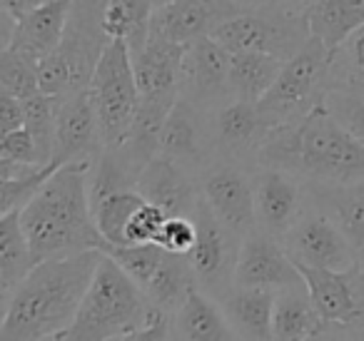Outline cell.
Returning <instances> with one entry per match:
<instances>
[{
	"label": "cell",
	"instance_id": "b9f144b4",
	"mask_svg": "<svg viewBox=\"0 0 364 341\" xmlns=\"http://www.w3.org/2000/svg\"><path fill=\"white\" fill-rule=\"evenodd\" d=\"M26 125V107L23 100L16 95H8V92H0V130L3 135L13 132L18 127Z\"/></svg>",
	"mask_w": 364,
	"mask_h": 341
},
{
	"label": "cell",
	"instance_id": "4dcf8cb0",
	"mask_svg": "<svg viewBox=\"0 0 364 341\" xmlns=\"http://www.w3.org/2000/svg\"><path fill=\"white\" fill-rule=\"evenodd\" d=\"M145 197L135 187H122L110 195L100 197L92 205V217H95V227L102 237V247L105 244H127V222L130 217L145 205Z\"/></svg>",
	"mask_w": 364,
	"mask_h": 341
},
{
	"label": "cell",
	"instance_id": "1f68e13d",
	"mask_svg": "<svg viewBox=\"0 0 364 341\" xmlns=\"http://www.w3.org/2000/svg\"><path fill=\"white\" fill-rule=\"evenodd\" d=\"M195 284H198V276H195L193 266H190L188 254H172V251H167L157 274L145 286V294L150 296L152 304L177 311V306L185 301L188 291Z\"/></svg>",
	"mask_w": 364,
	"mask_h": 341
},
{
	"label": "cell",
	"instance_id": "cb8c5ba5",
	"mask_svg": "<svg viewBox=\"0 0 364 341\" xmlns=\"http://www.w3.org/2000/svg\"><path fill=\"white\" fill-rule=\"evenodd\" d=\"M175 339L228 341L237 339V334L230 326L220 301H215L210 291L195 284L175 311Z\"/></svg>",
	"mask_w": 364,
	"mask_h": 341
},
{
	"label": "cell",
	"instance_id": "e0dca14e",
	"mask_svg": "<svg viewBox=\"0 0 364 341\" xmlns=\"http://www.w3.org/2000/svg\"><path fill=\"white\" fill-rule=\"evenodd\" d=\"M292 172L264 167L255 182L257 195V227L279 237L302 217L304 212V187Z\"/></svg>",
	"mask_w": 364,
	"mask_h": 341
},
{
	"label": "cell",
	"instance_id": "ffe728a7",
	"mask_svg": "<svg viewBox=\"0 0 364 341\" xmlns=\"http://www.w3.org/2000/svg\"><path fill=\"white\" fill-rule=\"evenodd\" d=\"M135 190H140L147 202L162 207L167 215H193L200 200L188 167L165 155H157L147 162L137 177Z\"/></svg>",
	"mask_w": 364,
	"mask_h": 341
},
{
	"label": "cell",
	"instance_id": "6da1fadb",
	"mask_svg": "<svg viewBox=\"0 0 364 341\" xmlns=\"http://www.w3.org/2000/svg\"><path fill=\"white\" fill-rule=\"evenodd\" d=\"M100 259L102 249H82L38 261L3 306L0 339H63L80 311Z\"/></svg>",
	"mask_w": 364,
	"mask_h": 341
},
{
	"label": "cell",
	"instance_id": "277c9868",
	"mask_svg": "<svg viewBox=\"0 0 364 341\" xmlns=\"http://www.w3.org/2000/svg\"><path fill=\"white\" fill-rule=\"evenodd\" d=\"M147 309H150V296L145 294V289L107 251H102L80 311L63 339H135Z\"/></svg>",
	"mask_w": 364,
	"mask_h": 341
},
{
	"label": "cell",
	"instance_id": "d590c367",
	"mask_svg": "<svg viewBox=\"0 0 364 341\" xmlns=\"http://www.w3.org/2000/svg\"><path fill=\"white\" fill-rule=\"evenodd\" d=\"M41 70L38 63L23 58L13 48H3L0 50V92L16 95L21 100L41 92Z\"/></svg>",
	"mask_w": 364,
	"mask_h": 341
},
{
	"label": "cell",
	"instance_id": "5b68a950",
	"mask_svg": "<svg viewBox=\"0 0 364 341\" xmlns=\"http://www.w3.org/2000/svg\"><path fill=\"white\" fill-rule=\"evenodd\" d=\"M102 11L105 0H73L60 45L38 65L43 92L68 97L90 87L97 60L110 45V38L102 28Z\"/></svg>",
	"mask_w": 364,
	"mask_h": 341
},
{
	"label": "cell",
	"instance_id": "7c38bea8",
	"mask_svg": "<svg viewBox=\"0 0 364 341\" xmlns=\"http://www.w3.org/2000/svg\"><path fill=\"white\" fill-rule=\"evenodd\" d=\"M304 286L319 316L329 324H357L364 321V266L347 271L299 266Z\"/></svg>",
	"mask_w": 364,
	"mask_h": 341
},
{
	"label": "cell",
	"instance_id": "7a4b0ae2",
	"mask_svg": "<svg viewBox=\"0 0 364 341\" xmlns=\"http://www.w3.org/2000/svg\"><path fill=\"white\" fill-rule=\"evenodd\" d=\"M255 157L259 165L292 172L314 185L364 182V145L334 120L327 105L292 125L272 127Z\"/></svg>",
	"mask_w": 364,
	"mask_h": 341
},
{
	"label": "cell",
	"instance_id": "83f0119b",
	"mask_svg": "<svg viewBox=\"0 0 364 341\" xmlns=\"http://www.w3.org/2000/svg\"><path fill=\"white\" fill-rule=\"evenodd\" d=\"M312 195L319 200L322 212H327L347 234L359 256V264L364 266V182L317 185Z\"/></svg>",
	"mask_w": 364,
	"mask_h": 341
},
{
	"label": "cell",
	"instance_id": "60d3db41",
	"mask_svg": "<svg viewBox=\"0 0 364 341\" xmlns=\"http://www.w3.org/2000/svg\"><path fill=\"white\" fill-rule=\"evenodd\" d=\"M167 212L162 207L152 205V202H145L135 215L127 222V244H145V242H155L157 234H160L162 224L167 220Z\"/></svg>",
	"mask_w": 364,
	"mask_h": 341
},
{
	"label": "cell",
	"instance_id": "836d02e7",
	"mask_svg": "<svg viewBox=\"0 0 364 341\" xmlns=\"http://www.w3.org/2000/svg\"><path fill=\"white\" fill-rule=\"evenodd\" d=\"M332 87L364 95V26L357 28L332 55Z\"/></svg>",
	"mask_w": 364,
	"mask_h": 341
},
{
	"label": "cell",
	"instance_id": "f546056e",
	"mask_svg": "<svg viewBox=\"0 0 364 341\" xmlns=\"http://www.w3.org/2000/svg\"><path fill=\"white\" fill-rule=\"evenodd\" d=\"M152 0H105L102 28L110 40H125L130 55L140 53L150 38Z\"/></svg>",
	"mask_w": 364,
	"mask_h": 341
},
{
	"label": "cell",
	"instance_id": "e575fe53",
	"mask_svg": "<svg viewBox=\"0 0 364 341\" xmlns=\"http://www.w3.org/2000/svg\"><path fill=\"white\" fill-rule=\"evenodd\" d=\"M102 251L112 256L137 284L145 289L157 274L160 264L165 261L167 249H162L157 242H145V244H105Z\"/></svg>",
	"mask_w": 364,
	"mask_h": 341
},
{
	"label": "cell",
	"instance_id": "4fadbf2b",
	"mask_svg": "<svg viewBox=\"0 0 364 341\" xmlns=\"http://www.w3.org/2000/svg\"><path fill=\"white\" fill-rule=\"evenodd\" d=\"M240 8H245L240 0H167L152 8L150 36L190 45L198 38L213 36L215 28Z\"/></svg>",
	"mask_w": 364,
	"mask_h": 341
},
{
	"label": "cell",
	"instance_id": "9c48e42d",
	"mask_svg": "<svg viewBox=\"0 0 364 341\" xmlns=\"http://www.w3.org/2000/svg\"><path fill=\"white\" fill-rule=\"evenodd\" d=\"M279 242L297 266L347 271L359 264L352 242L322 210L302 212V217L279 237Z\"/></svg>",
	"mask_w": 364,
	"mask_h": 341
},
{
	"label": "cell",
	"instance_id": "ab89813d",
	"mask_svg": "<svg viewBox=\"0 0 364 341\" xmlns=\"http://www.w3.org/2000/svg\"><path fill=\"white\" fill-rule=\"evenodd\" d=\"M195 239H198V224L193 215H170L155 242L172 254H190Z\"/></svg>",
	"mask_w": 364,
	"mask_h": 341
},
{
	"label": "cell",
	"instance_id": "603a6c76",
	"mask_svg": "<svg viewBox=\"0 0 364 341\" xmlns=\"http://www.w3.org/2000/svg\"><path fill=\"white\" fill-rule=\"evenodd\" d=\"M272 127L262 120L257 102L228 100L215 115L213 142L228 155L257 152Z\"/></svg>",
	"mask_w": 364,
	"mask_h": 341
},
{
	"label": "cell",
	"instance_id": "3957f363",
	"mask_svg": "<svg viewBox=\"0 0 364 341\" xmlns=\"http://www.w3.org/2000/svg\"><path fill=\"white\" fill-rule=\"evenodd\" d=\"M90 162L60 165L21 210V224L36 261L102 249L90 207Z\"/></svg>",
	"mask_w": 364,
	"mask_h": 341
},
{
	"label": "cell",
	"instance_id": "8fae6325",
	"mask_svg": "<svg viewBox=\"0 0 364 341\" xmlns=\"http://www.w3.org/2000/svg\"><path fill=\"white\" fill-rule=\"evenodd\" d=\"M105 152L100 117L90 90H77L68 97H58V132L53 165L90 162L95 165Z\"/></svg>",
	"mask_w": 364,
	"mask_h": 341
},
{
	"label": "cell",
	"instance_id": "52a82bcc",
	"mask_svg": "<svg viewBox=\"0 0 364 341\" xmlns=\"http://www.w3.org/2000/svg\"><path fill=\"white\" fill-rule=\"evenodd\" d=\"M213 38L230 53L259 50L289 60L312 38L304 18V3L292 6H245L225 18Z\"/></svg>",
	"mask_w": 364,
	"mask_h": 341
},
{
	"label": "cell",
	"instance_id": "8d00e7d4",
	"mask_svg": "<svg viewBox=\"0 0 364 341\" xmlns=\"http://www.w3.org/2000/svg\"><path fill=\"white\" fill-rule=\"evenodd\" d=\"M58 170V165H43V167H31L26 172L18 175L0 177V215L6 212H21L33 197L38 195L46 180Z\"/></svg>",
	"mask_w": 364,
	"mask_h": 341
},
{
	"label": "cell",
	"instance_id": "74e56055",
	"mask_svg": "<svg viewBox=\"0 0 364 341\" xmlns=\"http://www.w3.org/2000/svg\"><path fill=\"white\" fill-rule=\"evenodd\" d=\"M324 105L334 115V120L364 145V95L332 87L324 97Z\"/></svg>",
	"mask_w": 364,
	"mask_h": 341
},
{
	"label": "cell",
	"instance_id": "30bf717a",
	"mask_svg": "<svg viewBox=\"0 0 364 341\" xmlns=\"http://www.w3.org/2000/svg\"><path fill=\"white\" fill-rule=\"evenodd\" d=\"M193 220L198 224V239L188 261L198 276V284L220 299L230 289V281L235 284V266L240 256V244L235 242L237 234L215 217L205 200H198Z\"/></svg>",
	"mask_w": 364,
	"mask_h": 341
},
{
	"label": "cell",
	"instance_id": "f1b7e54d",
	"mask_svg": "<svg viewBox=\"0 0 364 341\" xmlns=\"http://www.w3.org/2000/svg\"><path fill=\"white\" fill-rule=\"evenodd\" d=\"M36 264L38 261L33 256L31 242L21 224V212L16 210L0 215V296H3V306L8 304L13 291L31 274Z\"/></svg>",
	"mask_w": 364,
	"mask_h": 341
},
{
	"label": "cell",
	"instance_id": "44dd1931",
	"mask_svg": "<svg viewBox=\"0 0 364 341\" xmlns=\"http://www.w3.org/2000/svg\"><path fill=\"white\" fill-rule=\"evenodd\" d=\"M274 299H277V289L235 284L218 301L223 306L232 331L240 339L267 341L274 339V329H272Z\"/></svg>",
	"mask_w": 364,
	"mask_h": 341
},
{
	"label": "cell",
	"instance_id": "484cf974",
	"mask_svg": "<svg viewBox=\"0 0 364 341\" xmlns=\"http://www.w3.org/2000/svg\"><path fill=\"white\" fill-rule=\"evenodd\" d=\"M274 339L294 341V339H322L324 319L319 316L317 306L312 304L307 286L294 284L277 289L272 316Z\"/></svg>",
	"mask_w": 364,
	"mask_h": 341
},
{
	"label": "cell",
	"instance_id": "7bdbcfd3",
	"mask_svg": "<svg viewBox=\"0 0 364 341\" xmlns=\"http://www.w3.org/2000/svg\"><path fill=\"white\" fill-rule=\"evenodd\" d=\"M43 3H46V0H0V13H8L11 18L21 21L23 16L36 11V8L43 6Z\"/></svg>",
	"mask_w": 364,
	"mask_h": 341
},
{
	"label": "cell",
	"instance_id": "5bb4252c",
	"mask_svg": "<svg viewBox=\"0 0 364 341\" xmlns=\"http://www.w3.org/2000/svg\"><path fill=\"white\" fill-rule=\"evenodd\" d=\"M203 200L237 237H247L257 229V195L252 180L240 167L215 165L205 172Z\"/></svg>",
	"mask_w": 364,
	"mask_h": 341
},
{
	"label": "cell",
	"instance_id": "f6af8a7d",
	"mask_svg": "<svg viewBox=\"0 0 364 341\" xmlns=\"http://www.w3.org/2000/svg\"><path fill=\"white\" fill-rule=\"evenodd\" d=\"M162 3H167V0H152V6H162Z\"/></svg>",
	"mask_w": 364,
	"mask_h": 341
},
{
	"label": "cell",
	"instance_id": "d6986e66",
	"mask_svg": "<svg viewBox=\"0 0 364 341\" xmlns=\"http://www.w3.org/2000/svg\"><path fill=\"white\" fill-rule=\"evenodd\" d=\"M70 8L73 0H46L43 6H38L36 11H31L16 23L11 43L3 48H13L23 58L41 65L60 45Z\"/></svg>",
	"mask_w": 364,
	"mask_h": 341
},
{
	"label": "cell",
	"instance_id": "d6a6232c",
	"mask_svg": "<svg viewBox=\"0 0 364 341\" xmlns=\"http://www.w3.org/2000/svg\"><path fill=\"white\" fill-rule=\"evenodd\" d=\"M26 107V127L36 137L38 150H41L43 165H50L55 155V132H58V97L48 92H36V95L23 100Z\"/></svg>",
	"mask_w": 364,
	"mask_h": 341
},
{
	"label": "cell",
	"instance_id": "ac0fdd59",
	"mask_svg": "<svg viewBox=\"0 0 364 341\" xmlns=\"http://www.w3.org/2000/svg\"><path fill=\"white\" fill-rule=\"evenodd\" d=\"M203 115L205 107L195 105L182 95L177 97L160 132V155L185 167L200 165V160H205L208 155V147L215 145Z\"/></svg>",
	"mask_w": 364,
	"mask_h": 341
},
{
	"label": "cell",
	"instance_id": "d4e9b609",
	"mask_svg": "<svg viewBox=\"0 0 364 341\" xmlns=\"http://www.w3.org/2000/svg\"><path fill=\"white\" fill-rule=\"evenodd\" d=\"M304 18L312 38H319L334 55V50L364 26V0H304Z\"/></svg>",
	"mask_w": 364,
	"mask_h": 341
},
{
	"label": "cell",
	"instance_id": "8992f818",
	"mask_svg": "<svg viewBox=\"0 0 364 341\" xmlns=\"http://www.w3.org/2000/svg\"><path fill=\"white\" fill-rule=\"evenodd\" d=\"M332 90V53L319 38H309L307 45L294 53L274 85L257 102V110L269 127L292 125L324 105Z\"/></svg>",
	"mask_w": 364,
	"mask_h": 341
},
{
	"label": "cell",
	"instance_id": "4316f807",
	"mask_svg": "<svg viewBox=\"0 0 364 341\" xmlns=\"http://www.w3.org/2000/svg\"><path fill=\"white\" fill-rule=\"evenodd\" d=\"M284 60L272 53L240 50L230 58V100L259 102L274 85Z\"/></svg>",
	"mask_w": 364,
	"mask_h": 341
},
{
	"label": "cell",
	"instance_id": "7402d4cb",
	"mask_svg": "<svg viewBox=\"0 0 364 341\" xmlns=\"http://www.w3.org/2000/svg\"><path fill=\"white\" fill-rule=\"evenodd\" d=\"M188 45L150 36L140 53L132 55L135 80L142 95H160V92H180V70Z\"/></svg>",
	"mask_w": 364,
	"mask_h": 341
},
{
	"label": "cell",
	"instance_id": "f35d334b",
	"mask_svg": "<svg viewBox=\"0 0 364 341\" xmlns=\"http://www.w3.org/2000/svg\"><path fill=\"white\" fill-rule=\"evenodd\" d=\"M0 165H41L43 167L38 142L26 125L3 135V140H0Z\"/></svg>",
	"mask_w": 364,
	"mask_h": 341
},
{
	"label": "cell",
	"instance_id": "9a60e30c",
	"mask_svg": "<svg viewBox=\"0 0 364 341\" xmlns=\"http://www.w3.org/2000/svg\"><path fill=\"white\" fill-rule=\"evenodd\" d=\"M230 58L232 53L213 36L190 43L180 70V95L200 107L230 100Z\"/></svg>",
	"mask_w": 364,
	"mask_h": 341
},
{
	"label": "cell",
	"instance_id": "2e32d148",
	"mask_svg": "<svg viewBox=\"0 0 364 341\" xmlns=\"http://www.w3.org/2000/svg\"><path fill=\"white\" fill-rule=\"evenodd\" d=\"M235 284L284 289V286L304 284V279L292 256L284 251L282 242H277V237L269 232L255 229L242 237L235 266Z\"/></svg>",
	"mask_w": 364,
	"mask_h": 341
},
{
	"label": "cell",
	"instance_id": "ee69618b",
	"mask_svg": "<svg viewBox=\"0 0 364 341\" xmlns=\"http://www.w3.org/2000/svg\"><path fill=\"white\" fill-rule=\"evenodd\" d=\"M242 6H292V3H304V0H240Z\"/></svg>",
	"mask_w": 364,
	"mask_h": 341
},
{
	"label": "cell",
	"instance_id": "ba28073f",
	"mask_svg": "<svg viewBox=\"0 0 364 341\" xmlns=\"http://www.w3.org/2000/svg\"><path fill=\"white\" fill-rule=\"evenodd\" d=\"M87 90L100 117L105 147H117L125 140L140 107V87H137L132 55L125 40H110V45L97 60Z\"/></svg>",
	"mask_w": 364,
	"mask_h": 341
}]
</instances>
